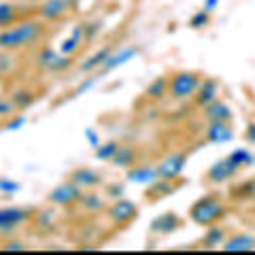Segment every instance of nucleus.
I'll list each match as a JSON object with an SVG mask.
<instances>
[{"label":"nucleus","mask_w":255,"mask_h":255,"mask_svg":"<svg viewBox=\"0 0 255 255\" xmlns=\"http://www.w3.org/2000/svg\"><path fill=\"white\" fill-rule=\"evenodd\" d=\"M45 36L43 19H28L0 30V51H17L36 45Z\"/></svg>","instance_id":"f257e3e1"},{"label":"nucleus","mask_w":255,"mask_h":255,"mask_svg":"<svg viewBox=\"0 0 255 255\" xmlns=\"http://www.w3.org/2000/svg\"><path fill=\"white\" fill-rule=\"evenodd\" d=\"M228 215V206L219 194H206L189 206V219L200 228H209Z\"/></svg>","instance_id":"f03ea898"},{"label":"nucleus","mask_w":255,"mask_h":255,"mask_svg":"<svg viewBox=\"0 0 255 255\" xmlns=\"http://www.w3.org/2000/svg\"><path fill=\"white\" fill-rule=\"evenodd\" d=\"M202 83V77L194 70H179L170 77L168 83V96L177 102H187L196 96L198 87Z\"/></svg>","instance_id":"7ed1b4c3"},{"label":"nucleus","mask_w":255,"mask_h":255,"mask_svg":"<svg viewBox=\"0 0 255 255\" xmlns=\"http://www.w3.org/2000/svg\"><path fill=\"white\" fill-rule=\"evenodd\" d=\"M81 196H83V189L79 187V185H75V183L68 179V181L60 183V185H55V187L49 191L47 200H49V204L58 206V209H70V206L79 204Z\"/></svg>","instance_id":"20e7f679"},{"label":"nucleus","mask_w":255,"mask_h":255,"mask_svg":"<svg viewBox=\"0 0 255 255\" xmlns=\"http://www.w3.org/2000/svg\"><path fill=\"white\" fill-rule=\"evenodd\" d=\"M34 217V211L23 209V206H2L0 209V234H11L17 228Z\"/></svg>","instance_id":"39448f33"},{"label":"nucleus","mask_w":255,"mask_h":255,"mask_svg":"<svg viewBox=\"0 0 255 255\" xmlns=\"http://www.w3.org/2000/svg\"><path fill=\"white\" fill-rule=\"evenodd\" d=\"M107 217L109 221L117 228H124V226H130V223L138 217V206L134 204L132 200H126V198H117L107 209Z\"/></svg>","instance_id":"423d86ee"},{"label":"nucleus","mask_w":255,"mask_h":255,"mask_svg":"<svg viewBox=\"0 0 255 255\" xmlns=\"http://www.w3.org/2000/svg\"><path fill=\"white\" fill-rule=\"evenodd\" d=\"M79 0H41L38 17L43 21H60L77 6Z\"/></svg>","instance_id":"0eeeda50"},{"label":"nucleus","mask_w":255,"mask_h":255,"mask_svg":"<svg viewBox=\"0 0 255 255\" xmlns=\"http://www.w3.org/2000/svg\"><path fill=\"white\" fill-rule=\"evenodd\" d=\"M155 166H157L159 179L177 181V179L181 177V172L185 170V166H187V155L181 153V151H179V153H168L166 157L159 159Z\"/></svg>","instance_id":"6e6552de"},{"label":"nucleus","mask_w":255,"mask_h":255,"mask_svg":"<svg viewBox=\"0 0 255 255\" xmlns=\"http://www.w3.org/2000/svg\"><path fill=\"white\" fill-rule=\"evenodd\" d=\"M238 172L241 170H238L228 157H221L211 166L209 170H206L204 179H206V183H211V185H226V183L232 181Z\"/></svg>","instance_id":"1a4fd4ad"},{"label":"nucleus","mask_w":255,"mask_h":255,"mask_svg":"<svg viewBox=\"0 0 255 255\" xmlns=\"http://www.w3.org/2000/svg\"><path fill=\"white\" fill-rule=\"evenodd\" d=\"M138 55V47H134V45H124V47H119V49L115 51H111V55L107 58V62L102 64V68L98 70V75H109V73H113V70L117 68H122L126 66L130 60H134Z\"/></svg>","instance_id":"9d476101"},{"label":"nucleus","mask_w":255,"mask_h":255,"mask_svg":"<svg viewBox=\"0 0 255 255\" xmlns=\"http://www.w3.org/2000/svg\"><path fill=\"white\" fill-rule=\"evenodd\" d=\"M234 138V130L230 122H211L204 128V140L211 145H226Z\"/></svg>","instance_id":"9b49d317"},{"label":"nucleus","mask_w":255,"mask_h":255,"mask_svg":"<svg viewBox=\"0 0 255 255\" xmlns=\"http://www.w3.org/2000/svg\"><path fill=\"white\" fill-rule=\"evenodd\" d=\"M181 217L174 211H166V213H159L155 219H151L149 223V230L153 234H159V236H168L172 234L174 230L181 228Z\"/></svg>","instance_id":"f8f14e48"},{"label":"nucleus","mask_w":255,"mask_h":255,"mask_svg":"<svg viewBox=\"0 0 255 255\" xmlns=\"http://www.w3.org/2000/svg\"><path fill=\"white\" fill-rule=\"evenodd\" d=\"M126 179L130 183H136V185L149 187L151 183H155L159 179L157 166H153V164H134L132 168L126 170Z\"/></svg>","instance_id":"ddd939ff"},{"label":"nucleus","mask_w":255,"mask_h":255,"mask_svg":"<svg viewBox=\"0 0 255 255\" xmlns=\"http://www.w3.org/2000/svg\"><path fill=\"white\" fill-rule=\"evenodd\" d=\"M221 251L226 253H247V251H255V236L247 234V232H238L226 238V243L221 245Z\"/></svg>","instance_id":"4468645a"},{"label":"nucleus","mask_w":255,"mask_h":255,"mask_svg":"<svg viewBox=\"0 0 255 255\" xmlns=\"http://www.w3.org/2000/svg\"><path fill=\"white\" fill-rule=\"evenodd\" d=\"M202 119L206 124L211 122H232V109H230L223 100H213L211 105L202 109Z\"/></svg>","instance_id":"2eb2a0df"},{"label":"nucleus","mask_w":255,"mask_h":255,"mask_svg":"<svg viewBox=\"0 0 255 255\" xmlns=\"http://www.w3.org/2000/svg\"><path fill=\"white\" fill-rule=\"evenodd\" d=\"M70 181L75 183V185H79L83 191H87V189H96V187H100L102 185V177L96 170H92V168H77V170H73L70 172V177H68Z\"/></svg>","instance_id":"dca6fc26"},{"label":"nucleus","mask_w":255,"mask_h":255,"mask_svg":"<svg viewBox=\"0 0 255 255\" xmlns=\"http://www.w3.org/2000/svg\"><path fill=\"white\" fill-rule=\"evenodd\" d=\"M219 98V83L215 81V79H202V83L200 87H198V92L194 96V102L200 109H204L206 105H211L213 100H217Z\"/></svg>","instance_id":"f3484780"},{"label":"nucleus","mask_w":255,"mask_h":255,"mask_svg":"<svg viewBox=\"0 0 255 255\" xmlns=\"http://www.w3.org/2000/svg\"><path fill=\"white\" fill-rule=\"evenodd\" d=\"M85 43V32H83V23H77V26H73V30H70V34L64 38L62 45H60V53L62 55H73L81 49Z\"/></svg>","instance_id":"a211bd4d"},{"label":"nucleus","mask_w":255,"mask_h":255,"mask_svg":"<svg viewBox=\"0 0 255 255\" xmlns=\"http://www.w3.org/2000/svg\"><path fill=\"white\" fill-rule=\"evenodd\" d=\"M111 51H113L111 47H100V49L96 51V53H92L85 62L79 64V70H81V73H85V75L98 73V70L102 68V64H105V62H107V58L111 55Z\"/></svg>","instance_id":"6ab92c4d"},{"label":"nucleus","mask_w":255,"mask_h":255,"mask_svg":"<svg viewBox=\"0 0 255 255\" xmlns=\"http://www.w3.org/2000/svg\"><path fill=\"white\" fill-rule=\"evenodd\" d=\"M230 198L234 202H253L255 200V177L245 179L238 185H234L232 191H230Z\"/></svg>","instance_id":"aec40b11"},{"label":"nucleus","mask_w":255,"mask_h":255,"mask_svg":"<svg viewBox=\"0 0 255 255\" xmlns=\"http://www.w3.org/2000/svg\"><path fill=\"white\" fill-rule=\"evenodd\" d=\"M168 83H170V77H166V75L155 77L153 81H151V83L147 85L145 96H147L149 100H153V102L166 98V96H168Z\"/></svg>","instance_id":"412c9836"},{"label":"nucleus","mask_w":255,"mask_h":255,"mask_svg":"<svg viewBox=\"0 0 255 255\" xmlns=\"http://www.w3.org/2000/svg\"><path fill=\"white\" fill-rule=\"evenodd\" d=\"M226 230H223L221 226H217V223H213V226H209V230L204 232L202 236V247H206V249H221V245L226 243Z\"/></svg>","instance_id":"4be33fe9"},{"label":"nucleus","mask_w":255,"mask_h":255,"mask_svg":"<svg viewBox=\"0 0 255 255\" xmlns=\"http://www.w3.org/2000/svg\"><path fill=\"white\" fill-rule=\"evenodd\" d=\"M226 157L236 166L238 170H245V168H251V166H255V155H253V151H249L247 147H238V149H234V151H230Z\"/></svg>","instance_id":"5701e85b"},{"label":"nucleus","mask_w":255,"mask_h":255,"mask_svg":"<svg viewBox=\"0 0 255 255\" xmlns=\"http://www.w3.org/2000/svg\"><path fill=\"white\" fill-rule=\"evenodd\" d=\"M111 164L115 166V168H132L134 164H136V149L130 147V145H122L119 151L115 153V157L111 159Z\"/></svg>","instance_id":"b1692460"},{"label":"nucleus","mask_w":255,"mask_h":255,"mask_svg":"<svg viewBox=\"0 0 255 255\" xmlns=\"http://www.w3.org/2000/svg\"><path fill=\"white\" fill-rule=\"evenodd\" d=\"M172 181H166V179H157L155 183H151L149 189H147V200H159V198L168 196L172 191Z\"/></svg>","instance_id":"393cba45"},{"label":"nucleus","mask_w":255,"mask_h":255,"mask_svg":"<svg viewBox=\"0 0 255 255\" xmlns=\"http://www.w3.org/2000/svg\"><path fill=\"white\" fill-rule=\"evenodd\" d=\"M79 204H83L85 211H90V213H96V211L105 209V200H102V196H98L92 189L83 191V196H81V200H79Z\"/></svg>","instance_id":"a878e982"},{"label":"nucleus","mask_w":255,"mask_h":255,"mask_svg":"<svg viewBox=\"0 0 255 255\" xmlns=\"http://www.w3.org/2000/svg\"><path fill=\"white\" fill-rule=\"evenodd\" d=\"M17 21V4L0 2V28H9Z\"/></svg>","instance_id":"bb28decb"},{"label":"nucleus","mask_w":255,"mask_h":255,"mask_svg":"<svg viewBox=\"0 0 255 255\" xmlns=\"http://www.w3.org/2000/svg\"><path fill=\"white\" fill-rule=\"evenodd\" d=\"M119 142L117 140H107V142H102V145L96 149V157L102 159V162H111V159L115 157V153L119 151Z\"/></svg>","instance_id":"cd10ccee"},{"label":"nucleus","mask_w":255,"mask_h":255,"mask_svg":"<svg viewBox=\"0 0 255 255\" xmlns=\"http://www.w3.org/2000/svg\"><path fill=\"white\" fill-rule=\"evenodd\" d=\"M58 53H60V51L51 49V47H43V49L36 53V66L43 68V70H49L51 64L55 62V58H58Z\"/></svg>","instance_id":"c85d7f7f"},{"label":"nucleus","mask_w":255,"mask_h":255,"mask_svg":"<svg viewBox=\"0 0 255 255\" xmlns=\"http://www.w3.org/2000/svg\"><path fill=\"white\" fill-rule=\"evenodd\" d=\"M211 15L213 13H209V11H204V9H200V11H196L194 15L189 17V21H187V26L191 28V30H202V28H206L211 23Z\"/></svg>","instance_id":"c756f323"},{"label":"nucleus","mask_w":255,"mask_h":255,"mask_svg":"<svg viewBox=\"0 0 255 255\" xmlns=\"http://www.w3.org/2000/svg\"><path fill=\"white\" fill-rule=\"evenodd\" d=\"M11 100H13L15 109H26V107H30L32 102H34V94L28 92V90H19V92H15L11 96Z\"/></svg>","instance_id":"7c9ffc66"},{"label":"nucleus","mask_w":255,"mask_h":255,"mask_svg":"<svg viewBox=\"0 0 255 255\" xmlns=\"http://www.w3.org/2000/svg\"><path fill=\"white\" fill-rule=\"evenodd\" d=\"M83 138H85V142H87V145H90L94 151H96V149H98V147L102 145V138H100V134L96 132L94 128H85V130H83Z\"/></svg>","instance_id":"2f4dec72"},{"label":"nucleus","mask_w":255,"mask_h":255,"mask_svg":"<svg viewBox=\"0 0 255 255\" xmlns=\"http://www.w3.org/2000/svg\"><path fill=\"white\" fill-rule=\"evenodd\" d=\"M15 191H19V183L17 181H13L9 177H0V194L11 196V194H15Z\"/></svg>","instance_id":"473e14b6"},{"label":"nucleus","mask_w":255,"mask_h":255,"mask_svg":"<svg viewBox=\"0 0 255 255\" xmlns=\"http://www.w3.org/2000/svg\"><path fill=\"white\" fill-rule=\"evenodd\" d=\"M70 55H62V53H58V58H55V62L51 64V68H49V73H64L68 66H70Z\"/></svg>","instance_id":"72a5a7b5"},{"label":"nucleus","mask_w":255,"mask_h":255,"mask_svg":"<svg viewBox=\"0 0 255 255\" xmlns=\"http://www.w3.org/2000/svg\"><path fill=\"white\" fill-rule=\"evenodd\" d=\"M13 66H15V60L9 55V51H4V49H2V53H0V77L9 73Z\"/></svg>","instance_id":"f704fd0d"},{"label":"nucleus","mask_w":255,"mask_h":255,"mask_svg":"<svg viewBox=\"0 0 255 255\" xmlns=\"http://www.w3.org/2000/svg\"><path fill=\"white\" fill-rule=\"evenodd\" d=\"M100 21H90V23H83V32H85V41H90V38H94L96 34L100 32Z\"/></svg>","instance_id":"c9c22d12"},{"label":"nucleus","mask_w":255,"mask_h":255,"mask_svg":"<svg viewBox=\"0 0 255 255\" xmlns=\"http://www.w3.org/2000/svg\"><path fill=\"white\" fill-rule=\"evenodd\" d=\"M15 105H13V100H0V119H4V117H11L15 113Z\"/></svg>","instance_id":"e433bc0d"},{"label":"nucleus","mask_w":255,"mask_h":255,"mask_svg":"<svg viewBox=\"0 0 255 255\" xmlns=\"http://www.w3.org/2000/svg\"><path fill=\"white\" fill-rule=\"evenodd\" d=\"M107 196L113 198V200L122 198L124 196V185H119V183H111V185H107Z\"/></svg>","instance_id":"4c0bfd02"},{"label":"nucleus","mask_w":255,"mask_h":255,"mask_svg":"<svg viewBox=\"0 0 255 255\" xmlns=\"http://www.w3.org/2000/svg\"><path fill=\"white\" fill-rule=\"evenodd\" d=\"M2 251H26V243L23 241H9L0 247Z\"/></svg>","instance_id":"58836bf2"},{"label":"nucleus","mask_w":255,"mask_h":255,"mask_svg":"<svg viewBox=\"0 0 255 255\" xmlns=\"http://www.w3.org/2000/svg\"><path fill=\"white\" fill-rule=\"evenodd\" d=\"M245 140L249 142V145H255V122H251L249 126H247V130H245Z\"/></svg>","instance_id":"ea45409f"},{"label":"nucleus","mask_w":255,"mask_h":255,"mask_svg":"<svg viewBox=\"0 0 255 255\" xmlns=\"http://www.w3.org/2000/svg\"><path fill=\"white\" fill-rule=\"evenodd\" d=\"M23 124H26V117L19 115V117H15V119H11V122L6 124V130H19Z\"/></svg>","instance_id":"a19ab883"},{"label":"nucleus","mask_w":255,"mask_h":255,"mask_svg":"<svg viewBox=\"0 0 255 255\" xmlns=\"http://www.w3.org/2000/svg\"><path fill=\"white\" fill-rule=\"evenodd\" d=\"M219 2H221V0H204L202 9L209 11V13H215V11H217V6H219Z\"/></svg>","instance_id":"79ce46f5"},{"label":"nucleus","mask_w":255,"mask_h":255,"mask_svg":"<svg viewBox=\"0 0 255 255\" xmlns=\"http://www.w3.org/2000/svg\"><path fill=\"white\" fill-rule=\"evenodd\" d=\"M28 2H41V0H28Z\"/></svg>","instance_id":"37998d69"}]
</instances>
